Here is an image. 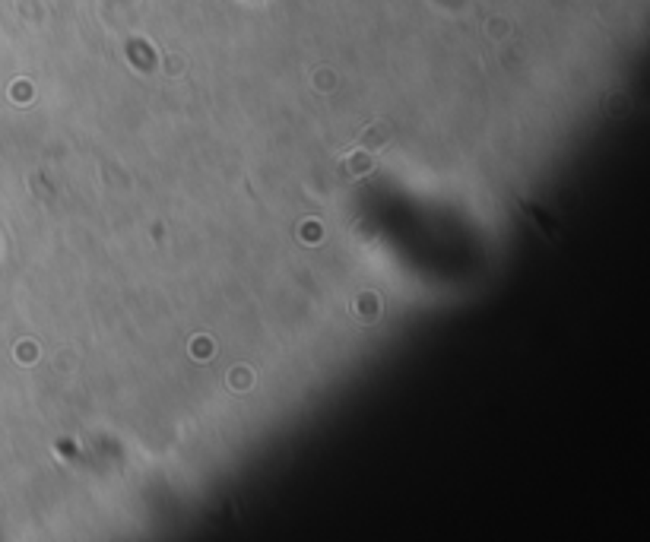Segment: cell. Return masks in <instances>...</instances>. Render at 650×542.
I'll use <instances>...</instances> for the list:
<instances>
[{"mask_svg":"<svg viewBox=\"0 0 650 542\" xmlns=\"http://www.w3.org/2000/svg\"><path fill=\"white\" fill-rule=\"evenodd\" d=\"M387 140H390V124H387V121H378V124H371L368 131L362 133V140H358V143L368 146V153H371V149H381Z\"/></svg>","mask_w":650,"mask_h":542,"instance_id":"6da1fadb","label":"cell"},{"mask_svg":"<svg viewBox=\"0 0 650 542\" xmlns=\"http://www.w3.org/2000/svg\"><path fill=\"white\" fill-rule=\"evenodd\" d=\"M371 165H375V159H371L368 153H356L352 155V159H346V165H343V178H362V175H368L371 172Z\"/></svg>","mask_w":650,"mask_h":542,"instance_id":"7a4b0ae2","label":"cell"}]
</instances>
